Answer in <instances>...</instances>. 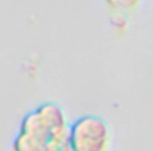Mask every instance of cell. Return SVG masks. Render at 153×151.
<instances>
[{
	"instance_id": "1",
	"label": "cell",
	"mask_w": 153,
	"mask_h": 151,
	"mask_svg": "<svg viewBox=\"0 0 153 151\" xmlns=\"http://www.w3.org/2000/svg\"><path fill=\"white\" fill-rule=\"evenodd\" d=\"M109 130L103 121L96 117H82L70 133V146L73 151H105Z\"/></svg>"
},
{
	"instance_id": "2",
	"label": "cell",
	"mask_w": 153,
	"mask_h": 151,
	"mask_svg": "<svg viewBox=\"0 0 153 151\" xmlns=\"http://www.w3.org/2000/svg\"><path fill=\"white\" fill-rule=\"evenodd\" d=\"M111 21H112V25H114L116 29H119V30H123V29L126 27V20H125V16H121V14H114Z\"/></svg>"
}]
</instances>
